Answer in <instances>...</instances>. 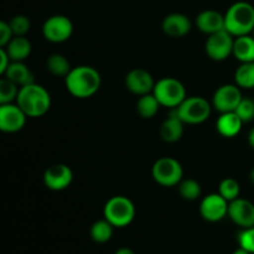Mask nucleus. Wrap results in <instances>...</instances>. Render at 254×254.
Returning <instances> with one entry per match:
<instances>
[{
	"label": "nucleus",
	"instance_id": "f257e3e1",
	"mask_svg": "<svg viewBox=\"0 0 254 254\" xmlns=\"http://www.w3.org/2000/svg\"><path fill=\"white\" fill-rule=\"evenodd\" d=\"M64 84L69 94L79 99L94 96L102 84L101 73L92 66L72 67L69 73L64 77Z\"/></svg>",
	"mask_w": 254,
	"mask_h": 254
},
{
	"label": "nucleus",
	"instance_id": "f03ea898",
	"mask_svg": "<svg viewBox=\"0 0 254 254\" xmlns=\"http://www.w3.org/2000/svg\"><path fill=\"white\" fill-rule=\"evenodd\" d=\"M16 104L30 118H40L51 108V96L45 87L35 82L20 88Z\"/></svg>",
	"mask_w": 254,
	"mask_h": 254
},
{
	"label": "nucleus",
	"instance_id": "7ed1b4c3",
	"mask_svg": "<svg viewBox=\"0 0 254 254\" xmlns=\"http://www.w3.org/2000/svg\"><path fill=\"white\" fill-rule=\"evenodd\" d=\"M225 29L232 36L251 35L254 30V6L247 1L231 5L225 14Z\"/></svg>",
	"mask_w": 254,
	"mask_h": 254
},
{
	"label": "nucleus",
	"instance_id": "20e7f679",
	"mask_svg": "<svg viewBox=\"0 0 254 254\" xmlns=\"http://www.w3.org/2000/svg\"><path fill=\"white\" fill-rule=\"evenodd\" d=\"M104 218L114 227L123 228L130 225L135 217V206L126 196H113L103 208Z\"/></svg>",
	"mask_w": 254,
	"mask_h": 254
},
{
	"label": "nucleus",
	"instance_id": "39448f33",
	"mask_svg": "<svg viewBox=\"0 0 254 254\" xmlns=\"http://www.w3.org/2000/svg\"><path fill=\"white\" fill-rule=\"evenodd\" d=\"M174 109L184 123L196 126L210 118L212 104L203 97L192 96L186 97L183 103Z\"/></svg>",
	"mask_w": 254,
	"mask_h": 254
},
{
	"label": "nucleus",
	"instance_id": "423d86ee",
	"mask_svg": "<svg viewBox=\"0 0 254 254\" xmlns=\"http://www.w3.org/2000/svg\"><path fill=\"white\" fill-rule=\"evenodd\" d=\"M153 93L161 107H166L170 109L180 106L184 99L188 97L183 82L174 77H164L155 82Z\"/></svg>",
	"mask_w": 254,
	"mask_h": 254
},
{
	"label": "nucleus",
	"instance_id": "0eeeda50",
	"mask_svg": "<svg viewBox=\"0 0 254 254\" xmlns=\"http://www.w3.org/2000/svg\"><path fill=\"white\" fill-rule=\"evenodd\" d=\"M151 175L156 184L164 188L178 186L184 178V169L180 161L170 156H164L154 163Z\"/></svg>",
	"mask_w": 254,
	"mask_h": 254
},
{
	"label": "nucleus",
	"instance_id": "6e6552de",
	"mask_svg": "<svg viewBox=\"0 0 254 254\" xmlns=\"http://www.w3.org/2000/svg\"><path fill=\"white\" fill-rule=\"evenodd\" d=\"M233 42H235V36H232L227 30L208 35V39L206 40L205 44L206 55L213 61H225L232 55Z\"/></svg>",
	"mask_w": 254,
	"mask_h": 254
},
{
	"label": "nucleus",
	"instance_id": "1a4fd4ad",
	"mask_svg": "<svg viewBox=\"0 0 254 254\" xmlns=\"http://www.w3.org/2000/svg\"><path fill=\"white\" fill-rule=\"evenodd\" d=\"M42 34L47 41L62 44L71 39L73 34V24L69 17L64 15H52L44 22Z\"/></svg>",
	"mask_w": 254,
	"mask_h": 254
},
{
	"label": "nucleus",
	"instance_id": "9d476101",
	"mask_svg": "<svg viewBox=\"0 0 254 254\" xmlns=\"http://www.w3.org/2000/svg\"><path fill=\"white\" fill-rule=\"evenodd\" d=\"M242 98V92L237 84H223L213 94L212 107L220 113L235 112Z\"/></svg>",
	"mask_w": 254,
	"mask_h": 254
},
{
	"label": "nucleus",
	"instance_id": "9b49d317",
	"mask_svg": "<svg viewBox=\"0 0 254 254\" xmlns=\"http://www.w3.org/2000/svg\"><path fill=\"white\" fill-rule=\"evenodd\" d=\"M230 202L220 193H210L205 196L200 203V213L207 222H220L228 216Z\"/></svg>",
	"mask_w": 254,
	"mask_h": 254
},
{
	"label": "nucleus",
	"instance_id": "f8f14e48",
	"mask_svg": "<svg viewBox=\"0 0 254 254\" xmlns=\"http://www.w3.org/2000/svg\"><path fill=\"white\" fill-rule=\"evenodd\" d=\"M29 117L17 104H0V129L4 133H17L26 124Z\"/></svg>",
	"mask_w": 254,
	"mask_h": 254
},
{
	"label": "nucleus",
	"instance_id": "ddd939ff",
	"mask_svg": "<svg viewBox=\"0 0 254 254\" xmlns=\"http://www.w3.org/2000/svg\"><path fill=\"white\" fill-rule=\"evenodd\" d=\"M73 181V171L66 164H54L44 174V184L52 191L66 190Z\"/></svg>",
	"mask_w": 254,
	"mask_h": 254
},
{
	"label": "nucleus",
	"instance_id": "4468645a",
	"mask_svg": "<svg viewBox=\"0 0 254 254\" xmlns=\"http://www.w3.org/2000/svg\"><path fill=\"white\" fill-rule=\"evenodd\" d=\"M228 217L241 228L254 226V203L246 198H236L228 206Z\"/></svg>",
	"mask_w": 254,
	"mask_h": 254
},
{
	"label": "nucleus",
	"instance_id": "2eb2a0df",
	"mask_svg": "<svg viewBox=\"0 0 254 254\" xmlns=\"http://www.w3.org/2000/svg\"><path fill=\"white\" fill-rule=\"evenodd\" d=\"M126 87L129 92L140 97L154 91L155 81L146 69L134 68L127 73Z\"/></svg>",
	"mask_w": 254,
	"mask_h": 254
},
{
	"label": "nucleus",
	"instance_id": "dca6fc26",
	"mask_svg": "<svg viewBox=\"0 0 254 254\" xmlns=\"http://www.w3.org/2000/svg\"><path fill=\"white\" fill-rule=\"evenodd\" d=\"M161 29L165 35L178 39V37L186 36L191 31V21L185 14L173 12L164 17Z\"/></svg>",
	"mask_w": 254,
	"mask_h": 254
},
{
	"label": "nucleus",
	"instance_id": "f3484780",
	"mask_svg": "<svg viewBox=\"0 0 254 254\" xmlns=\"http://www.w3.org/2000/svg\"><path fill=\"white\" fill-rule=\"evenodd\" d=\"M196 26L201 32L212 35L225 29V15L216 10H203L196 17Z\"/></svg>",
	"mask_w": 254,
	"mask_h": 254
},
{
	"label": "nucleus",
	"instance_id": "a211bd4d",
	"mask_svg": "<svg viewBox=\"0 0 254 254\" xmlns=\"http://www.w3.org/2000/svg\"><path fill=\"white\" fill-rule=\"evenodd\" d=\"M184 126H185V123L181 121L175 109H171L168 118L163 122L160 127L161 139L166 143H176L183 138Z\"/></svg>",
	"mask_w": 254,
	"mask_h": 254
},
{
	"label": "nucleus",
	"instance_id": "6ab92c4d",
	"mask_svg": "<svg viewBox=\"0 0 254 254\" xmlns=\"http://www.w3.org/2000/svg\"><path fill=\"white\" fill-rule=\"evenodd\" d=\"M2 76L9 79V81L14 82L20 88L27 86V84L35 83L34 73L22 61H11V64H9V67H7V69L4 72Z\"/></svg>",
	"mask_w": 254,
	"mask_h": 254
},
{
	"label": "nucleus",
	"instance_id": "aec40b11",
	"mask_svg": "<svg viewBox=\"0 0 254 254\" xmlns=\"http://www.w3.org/2000/svg\"><path fill=\"white\" fill-rule=\"evenodd\" d=\"M243 122L236 112H227V113H221L216 122V128L217 131L225 138H233L238 135L242 130Z\"/></svg>",
	"mask_w": 254,
	"mask_h": 254
},
{
	"label": "nucleus",
	"instance_id": "412c9836",
	"mask_svg": "<svg viewBox=\"0 0 254 254\" xmlns=\"http://www.w3.org/2000/svg\"><path fill=\"white\" fill-rule=\"evenodd\" d=\"M2 49H5L11 61L24 62L31 54L32 45L30 40L25 36H14L11 41Z\"/></svg>",
	"mask_w": 254,
	"mask_h": 254
},
{
	"label": "nucleus",
	"instance_id": "4be33fe9",
	"mask_svg": "<svg viewBox=\"0 0 254 254\" xmlns=\"http://www.w3.org/2000/svg\"><path fill=\"white\" fill-rule=\"evenodd\" d=\"M233 56L241 62H254V36L245 35V36L235 37L233 42Z\"/></svg>",
	"mask_w": 254,
	"mask_h": 254
},
{
	"label": "nucleus",
	"instance_id": "5701e85b",
	"mask_svg": "<svg viewBox=\"0 0 254 254\" xmlns=\"http://www.w3.org/2000/svg\"><path fill=\"white\" fill-rule=\"evenodd\" d=\"M160 103L154 96V93L144 94V96L139 97L138 102H136V111H138L139 116L144 119H150L156 116L160 108Z\"/></svg>",
	"mask_w": 254,
	"mask_h": 254
},
{
	"label": "nucleus",
	"instance_id": "b1692460",
	"mask_svg": "<svg viewBox=\"0 0 254 254\" xmlns=\"http://www.w3.org/2000/svg\"><path fill=\"white\" fill-rule=\"evenodd\" d=\"M113 228L114 226L112 223H109L106 218L98 220L91 226L89 236H91V238L96 243L104 245V243L109 242L111 238L113 237Z\"/></svg>",
	"mask_w": 254,
	"mask_h": 254
},
{
	"label": "nucleus",
	"instance_id": "393cba45",
	"mask_svg": "<svg viewBox=\"0 0 254 254\" xmlns=\"http://www.w3.org/2000/svg\"><path fill=\"white\" fill-rule=\"evenodd\" d=\"M235 82L240 88H254V62H245L235 72Z\"/></svg>",
	"mask_w": 254,
	"mask_h": 254
},
{
	"label": "nucleus",
	"instance_id": "a878e982",
	"mask_svg": "<svg viewBox=\"0 0 254 254\" xmlns=\"http://www.w3.org/2000/svg\"><path fill=\"white\" fill-rule=\"evenodd\" d=\"M47 71L56 77H66L72 69L68 60L61 54H54L46 61Z\"/></svg>",
	"mask_w": 254,
	"mask_h": 254
},
{
	"label": "nucleus",
	"instance_id": "bb28decb",
	"mask_svg": "<svg viewBox=\"0 0 254 254\" xmlns=\"http://www.w3.org/2000/svg\"><path fill=\"white\" fill-rule=\"evenodd\" d=\"M179 193L184 200L188 201H195L201 196V185L198 181L193 180V179H185L181 180L179 184Z\"/></svg>",
	"mask_w": 254,
	"mask_h": 254
},
{
	"label": "nucleus",
	"instance_id": "cd10ccee",
	"mask_svg": "<svg viewBox=\"0 0 254 254\" xmlns=\"http://www.w3.org/2000/svg\"><path fill=\"white\" fill-rule=\"evenodd\" d=\"M218 193H220L221 196H223L228 202L236 200V198L240 197L241 193L240 183L232 178L223 179V180L221 181L220 186H218Z\"/></svg>",
	"mask_w": 254,
	"mask_h": 254
},
{
	"label": "nucleus",
	"instance_id": "c85d7f7f",
	"mask_svg": "<svg viewBox=\"0 0 254 254\" xmlns=\"http://www.w3.org/2000/svg\"><path fill=\"white\" fill-rule=\"evenodd\" d=\"M19 91V86H16L14 82L9 81V79L4 77L0 81V104L12 103L14 101H16Z\"/></svg>",
	"mask_w": 254,
	"mask_h": 254
},
{
	"label": "nucleus",
	"instance_id": "c756f323",
	"mask_svg": "<svg viewBox=\"0 0 254 254\" xmlns=\"http://www.w3.org/2000/svg\"><path fill=\"white\" fill-rule=\"evenodd\" d=\"M14 36H25L31 29V21L25 15H15L9 21Z\"/></svg>",
	"mask_w": 254,
	"mask_h": 254
},
{
	"label": "nucleus",
	"instance_id": "7c9ffc66",
	"mask_svg": "<svg viewBox=\"0 0 254 254\" xmlns=\"http://www.w3.org/2000/svg\"><path fill=\"white\" fill-rule=\"evenodd\" d=\"M235 112L243 123H250L254 119V101L251 98H242Z\"/></svg>",
	"mask_w": 254,
	"mask_h": 254
},
{
	"label": "nucleus",
	"instance_id": "2f4dec72",
	"mask_svg": "<svg viewBox=\"0 0 254 254\" xmlns=\"http://www.w3.org/2000/svg\"><path fill=\"white\" fill-rule=\"evenodd\" d=\"M238 245L251 254H254V226L250 228H242L237 236Z\"/></svg>",
	"mask_w": 254,
	"mask_h": 254
},
{
	"label": "nucleus",
	"instance_id": "473e14b6",
	"mask_svg": "<svg viewBox=\"0 0 254 254\" xmlns=\"http://www.w3.org/2000/svg\"><path fill=\"white\" fill-rule=\"evenodd\" d=\"M14 37L9 22L0 21V47H5Z\"/></svg>",
	"mask_w": 254,
	"mask_h": 254
},
{
	"label": "nucleus",
	"instance_id": "72a5a7b5",
	"mask_svg": "<svg viewBox=\"0 0 254 254\" xmlns=\"http://www.w3.org/2000/svg\"><path fill=\"white\" fill-rule=\"evenodd\" d=\"M0 60H1V64H0V73L4 74V72L6 71L9 64H11V60H10L9 55L6 54L5 49H0Z\"/></svg>",
	"mask_w": 254,
	"mask_h": 254
},
{
	"label": "nucleus",
	"instance_id": "f704fd0d",
	"mask_svg": "<svg viewBox=\"0 0 254 254\" xmlns=\"http://www.w3.org/2000/svg\"><path fill=\"white\" fill-rule=\"evenodd\" d=\"M114 254H135V253H134V251L131 250V248L122 247V248H118Z\"/></svg>",
	"mask_w": 254,
	"mask_h": 254
},
{
	"label": "nucleus",
	"instance_id": "c9c22d12",
	"mask_svg": "<svg viewBox=\"0 0 254 254\" xmlns=\"http://www.w3.org/2000/svg\"><path fill=\"white\" fill-rule=\"evenodd\" d=\"M248 144H250L251 148L254 150V128L251 129L250 134H248Z\"/></svg>",
	"mask_w": 254,
	"mask_h": 254
},
{
	"label": "nucleus",
	"instance_id": "e433bc0d",
	"mask_svg": "<svg viewBox=\"0 0 254 254\" xmlns=\"http://www.w3.org/2000/svg\"><path fill=\"white\" fill-rule=\"evenodd\" d=\"M232 254H251L250 252H247V251L246 250H243V248H238V250H236L235 252H233Z\"/></svg>",
	"mask_w": 254,
	"mask_h": 254
},
{
	"label": "nucleus",
	"instance_id": "4c0bfd02",
	"mask_svg": "<svg viewBox=\"0 0 254 254\" xmlns=\"http://www.w3.org/2000/svg\"><path fill=\"white\" fill-rule=\"evenodd\" d=\"M250 179L251 181H252V184L254 185V168L251 170V174H250Z\"/></svg>",
	"mask_w": 254,
	"mask_h": 254
},
{
	"label": "nucleus",
	"instance_id": "58836bf2",
	"mask_svg": "<svg viewBox=\"0 0 254 254\" xmlns=\"http://www.w3.org/2000/svg\"><path fill=\"white\" fill-rule=\"evenodd\" d=\"M252 35H253V36H254V30H253V32H252Z\"/></svg>",
	"mask_w": 254,
	"mask_h": 254
}]
</instances>
